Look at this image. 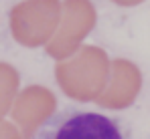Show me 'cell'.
Masks as SVG:
<instances>
[{
    "mask_svg": "<svg viewBox=\"0 0 150 139\" xmlns=\"http://www.w3.org/2000/svg\"><path fill=\"white\" fill-rule=\"evenodd\" d=\"M35 139H128V135L112 117L71 109L53 115Z\"/></svg>",
    "mask_w": 150,
    "mask_h": 139,
    "instance_id": "obj_1",
    "label": "cell"
}]
</instances>
